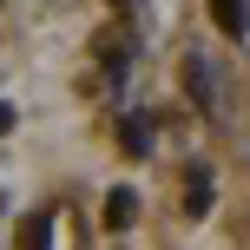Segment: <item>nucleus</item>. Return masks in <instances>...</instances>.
Returning a JSON list of instances; mask_svg holds the SVG:
<instances>
[{"label": "nucleus", "mask_w": 250, "mask_h": 250, "mask_svg": "<svg viewBox=\"0 0 250 250\" xmlns=\"http://www.w3.org/2000/svg\"><path fill=\"white\" fill-rule=\"evenodd\" d=\"M211 20L224 26L230 40H244V33H250V13H244V0H211Z\"/></svg>", "instance_id": "3"}, {"label": "nucleus", "mask_w": 250, "mask_h": 250, "mask_svg": "<svg viewBox=\"0 0 250 250\" xmlns=\"http://www.w3.org/2000/svg\"><path fill=\"white\" fill-rule=\"evenodd\" d=\"M46 244H53V211L20 217V250H46Z\"/></svg>", "instance_id": "4"}, {"label": "nucleus", "mask_w": 250, "mask_h": 250, "mask_svg": "<svg viewBox=\"0 0 250 250\" xmlns=\"http://www.w3.org/2000/svg\"><path fill=\"white\" fill-rule=\"evenodd\" d=\"M7 125H13V112H7V105H0V132H7Z\"/></svg>", "instance_id": "7"}, {"label": "nucleus", "mask_w": 250, "mask_h": 250, "mask_svg": "<svg viewBox=\"0 0 250 250\" xmlns=\"http://www.w3.org/2000/svg\"><path fill=\"white\" fill-rule=\"evenodd\" d=\"M112 7H125V0H112Z\"/></svg>", "instance_id": "8"}, {"label": "nucleus", "mask_w": 250, "mask_h": 250, "mask_svg": "<svg viewBox=\"0 0 250 250\" xmlns=\"http://www.w3.org/2000/svg\"><path fill=\"white\" fill-rule=\"evenodd\" d=\"M119 151H125V158H145V151H151V119L125 112L119 119Z\"/></svg>", "instance_id": "2"}, {"label": "nucleus", "mask_w": 250, "mask_h": 250, "mask_svg": "<svg viewBox=\"0 0 250 250\" xmlns=\"http://www.w3.org/2000/svg\"><path fill=\"white\" fill-rule=\"evenodd\" d=\"M132 217H138V191L132 185H112V191H105V230H132Z\"/></svg>", "instance_id": "1"}, {"label": "nucleus", "mask_w": 250, "mask_h": 250, "mask_svg": "<svg viewBox=\"0 0 250 250\" xmlns=\"http://www.w3.org/2000/svg\"><path fill=\"white\" fill-rule=\"evenodd\" d=\"M185 86L198 105H211V73H204V60H185Z\"/></svg>", "instance_id": "6"}, {"label": "nucleus", "mask_w": 250, "mask_h": 250, "mask_svg": "<svg viewBox=\"0 0 250 250\" xmlns=\"http://www.w3.org/2000/svg\"><path fill=\"white\" fill-rule=\"evenodd\" d=\"M185 211H191V217L211 211V171H191V178H185Z\"/></svg>", "instance_id": "5"}]
</instances>
